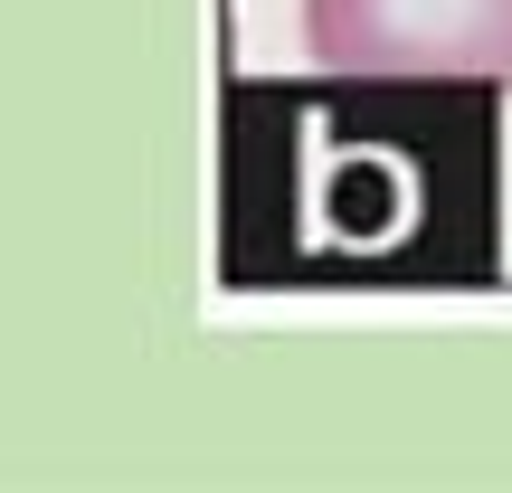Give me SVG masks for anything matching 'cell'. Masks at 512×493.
Masks as SVG:
<instances>
[{"label":"cell","instance_id":"1","mask_svg":"<svg viewBox=\"0 0 512 493\" xmlns=\"http://www.w3.org/2000/svg\"><path fill=\"white\" fill-rule=\"evenodd\" d=\"M494 95L456 76L228 95V266L275 275H484Z\"/></svg>","mask_w":512,"mask_h":493},{"label":"cell","instance_id":"2","mask_svg":"<svg viewBox=\"0 0 512 493\" xmlns=\"http://www.w3.org/2000/svg\"><path fill=\"white\" fill-rule=\"evenodd\" d=\"M304 48L332 76L512 86V0H304Z\"/></svg>","mask_w":512,"mask_h":493}]
</instances>
